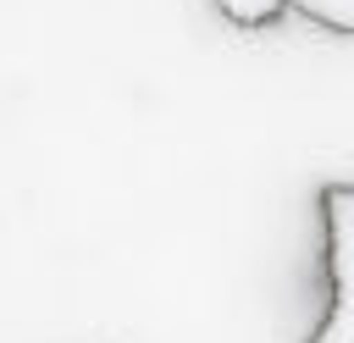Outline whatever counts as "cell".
I'll use <instances>...</instances> for the list:
<instances>
[{"mask_svg":"<svg viewBox=\"0 0 354 343\" xmlns=\"http://www.w3.org/2000/svg\"><path fill=\"white\" fill-rule=\"evenodd\" d=\"M315 221H321L326 310L304 343H354V177L315 188Z\"/></svg>","mask_w":354,"mask_h":343,"instance_id":"6da1fadb","label":"cell"},{"mask_svg":"<svg viewBox=\"0 0 354 343\" xmlns=\"http://www.w3.org/2000/svg\"><path fill=\"white\" fill-rule=\"evenodd\" d=\"M216 11H221V22H232V28H243V33L271 28L277 17L299 11V17H310L315 28H326V33H337V39H354V0H216Z\"/></svg>","mask_w":354,"mask_h":343,"instance_id":"7a4b0ae2","label":"cell"}]
</instances>
